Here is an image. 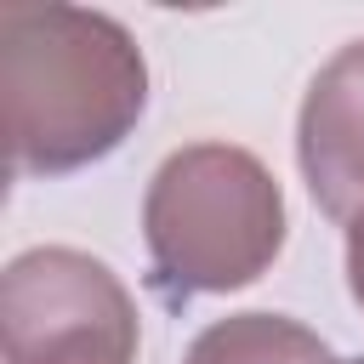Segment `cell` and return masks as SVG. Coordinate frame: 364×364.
<instances>
[{"instance_id": "1", "label": "cell", "mask_w": 364, "mask_h": 364, "mask_svg": "<svg viewBox=\"0 0 364 364\" xmlns=\"http://www.w3.org/2000/svg\"><path fill=\"white\" fill-rule=\"evenodd\" d=\"M148 108V63L108 11L0 6V119L17 176H68L114 154Z\"/></svg>"}, {"instance_id": "2", "label": "cell", "mask_w": 364, "mask_h": 364, "mask_svg": "<svg viewBox=\"0 0 364 364\" xmlns=\"http://www.w3.org/2000/svg\"><path fill=\"white\" fill-rule=\"evenodd\" d=\"M154 290L165 301L256 284L284 250V193L239 142H188L165 154L142 199Z\"/></svg>"}, {"instance_id": "3", "label": "cell", "mask_w": 364, "mask_h": 364, "mask_svg": "<svg viewBox=\"0 0 364 364\" xmlns=\"http://www.w3.org/2000/svg\"><path fill=\"white\" fill-rule=\"evenodd\" d=\"M142 324L119 273L74 245H34L0 273L6 364H136Z\"/></svg>"}, {"instance_id": "4", "label": "cell", "mask_w": 364, "mask_h": 364, "mask_svg": "<svg viewBox=\"0 0 364 364\" xmlns=\"http://www.w3.org/2000/svg\"><path fill=\"white\" fill-rule=\"evenodd\" d=\"M296 165L330 222L364 210V40H347L313 74L296 114Z\"/></svg>"}, {"instance_id": "5", "label": "cell", "mask_w": 364, "mask_h": 364, "mask_svg": "<svg viewBox=\"0 0 364 364\" xmlns=\"http://www.w3.org/2000/svg\"><path fill=\"white\" fill-rule=\"evenodd\" d=\"M182 364H336L330 347L284 313H228L205 324Z\"/></svg>"}, {"instance_id": "6", "label": "cell", "mask_w": 364, "mask_h": 364, "mask_svg": "<svg viewBox=\"0 0 364 364\" xmlns=\"http://www.w3.org/2000/svg\"><path fill=\"white\" fill-rule=\"evenodd\" d=\"M347 296L364 307V210L347 222Z\"/></svg>"}, {"instance_id": "7", "label": "cell", "mask_w": 364, "mask_h": 364, "mask_svg": "<svg viewBox=\"0 0 364 364\" xmlns=\"http://www.w3.org/2000/svg\"><path fill=\"white\" fill-rule=\"evenodd\" d=\"M341 364H364V358H341Z\"/></svg>"}]
</instances>
